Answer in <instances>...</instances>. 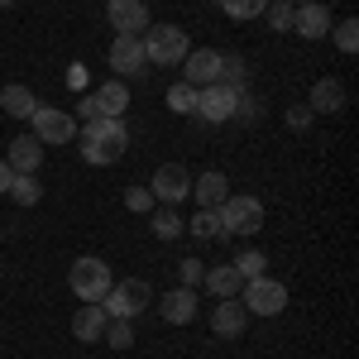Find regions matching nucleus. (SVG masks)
Here are the masks:
<instances>
[{"label":"nucleus","instance_id":"1","mask_svg":"<svg viewBox=\"0 0 359 359\" xmlns=\"http://www.w3.org/2000/svg\"><path fill=\"white\" fill-rule=\"evenodd\" d=\"M125 149H130V130H125V120H111V115H96V120H86L82 130V158L96 168H111L125 158Z\"/></svg>","mask_w":359,"mask_h":359},{"label":"nucleus","instance_id":"2","mask_svg":"<svg viewBox=\"0 0 359 359\" xmlns=\"http://www.w3.org/2000/svg\"><path fill=\"white\" fill-rule=\"evenodd\" d=\"M139 39H144V57H149L154 67H177L182 57L192 53L187 29H177V25H149Z\"/></svg>","mask_w":359,"mask_h":359},{"label":"nucleus","instance_id":"3","mask_svg":"<svg viewBox=\"0 0 359 359\" xmlns=\"http://www.w3.org/2000/svg\"><path fill=\"white\" fill-rule=\"evenodd\" d=\"M111 264L106 259H96V254H82L72 269H67V287H72V297H82V302H101L106 292H111Z\"/></svg>","mask_w":359,"mask_h":359},{"label":"nucleus","instance_id":"4","mask_svg":"<svg viewBox=\"0 0 359 359\" xmlns=\"http://www.w3.org/2000/svg\"><path fill=\"white\" fill-rule=\"evenodd\" d=\"M216 216H221V240L225 235H259L264 201L259 196H225L221 206H216Z\"/></svg>","mask_w":359,"mask_h":359},{"label":"nucleus","instance_id":"5","mask_svg":"<svg viewBox=\"0 0 359 359\" xmlns=\"http://www.w3.org/2000/svg\"><path fill=\"white\" fill-rule=\"evenodd\" d=\"M240 302H245L249 316H278V311L287 306V287H283L278 278L259 273V278H249L245 287H240Z\"/></svg>","mask_w":359,"mask_h":359},{"label":"nucleus","instance_id":"6","mask_svg":"<svg viewBox=\"0 0 359 359\" xmlns=\"http://www.w3.org/2000/svg\"><path fill=\"white\" fill-rule=\"evenodd\" d=\"M149 283H139V278H130V283H111V292L101 297V306H106V316L111 321H135L139 311L149 306Z\"/></svg>","mask_w":359,"mask_h":359},{"label":"nucleus","instance_id":"7","mask_svg":"<svg viewBox=\"0 0 359 359\" xmlns=\"http://www.w3.org/2000/svg\"><path fill=\"white\" fill-rule=\"evenodd\" d=\"M29 135L39 144H72L77 139V120L62 111V106H39L29 115Z\"/></svg>","mask_w":359,"mask_h":359},{"label":"nucleus","instance_id":"8","mask_svg":"<svg viewBox=\"0 0 359 359\" xmlns=\"http://www.w3.org/2000/svg\"><path fill=\"white\" fill-rule=\"evenodd\" d=\"M82 120H96V115H111V120H120V115L130 111V86L125 82H101L96 91H86L82 96Z\"/></svg>","mask_w":359,"mask_h":359},{"label":"nucleus","instance_id":"9","mask_svg":"<svg viewBox=\"0 0 359 359\" xmlns=\"http://www.w3.org/2000/svg\"><path fill=\"white\" fill-rule=\"evenodd\" d=\"M240 91H245V86H225V82L201 86V91H196V111L192 115H201L206 125H225V120H235V101H240Z\"/></svg>","mask_w":359,"mask_h":359},{"label":"nucleus","instance_id":"10","mask_svg":"<svg viewBox=\"0 0 359 359\" xmlns=\"http://www.w3.org/2000/svg\"><path fill=\"white\" fill-rule=\"evenodd\" d=\"M149 192H154L158 206H177V201H187V196H192V172H187L182 163H163L158 172H154Z\"/></svg>","mask_w":359,"mask_h":359},{"label":"nucleus","instance_id":"11","mask_svg":"<svg viewBox=\"0 0 359 359\" xmlns=\"http://www.w3.org/2000/svg\"><path fill=\"white\" fill-rule=\"evenodd\" d=\"M111 67L120 77H144V72H149V57H144V39H139V34H115Z\"/></svg>","mask_w":359,"mask_h":359},{"label":"nucleus","instance_id":"12","mask_svg":"<svg viewBox=\"0 0 359 359\" xmlns=\"http://www.w3.org/2000/svg\"><path fill=\"white\" fill-rule=\"evenodd\" d=\"M177 67H182V82L196 86V91L221 82V53H216V48H192V53L182 57Z\"/></svg>","mask_w":359,"mask_h":359},{"label":"nucleus","instance_id":"13","mask_svg":"<svg viewBox=\"0 0 359 359\" xmlns=\"http://www.w3.org/2000/svg\"><path fill=\"white\" fill-rule=\"evenodd\" d=\"M106 20H111L115 34H144V29L154 25L144 0H106Z\"/></svg>","mask_w":359,"mask_h":359},{"label":"nucleus","instance_id":"14","mask_svg":"<svg viewBox=\"0 0 359 359\" xmlns=\"http://www.w3.org/2000/svg\"><path fill=\"white\" fill-rule=\"evenodd\" d=\"M249 326V311L240 297H221L216 311H211V335H221V340H235V335H245Z\"/></svg>","mask_w":359,"mask_h":359},{"label":"nucleus","instance_id":"15","mask_svg":"<svg viewBox=\"0 0 359 359\" xmlns=\"http://www.w3.org/2000/svg\"><path fill=\"white\" fill-rule=\"evenodd\" d=\"M158 316H163L168 326H187L196 316V287H172L158 297Z\"/></svg>","mask_w":359,"mask_h":359},{"label":"nucleus","instance_id":"16","mask_svg":"<svg viewBox=\"0 0 359 359\" xmlns=\"http://www.w3.org/2000/svg\"><path fill=\"white\" fill-rule=\"evenodd\" d=\"M306 111H311V115L345 111V82H340V77H321V82L311 86V96H306Z\"/></svg>","mask_w":359,"mask_h":359},{"label":"nucleus","instance_id":"17","mask_svg":"<svg viewBox=\"0 0 359 359\" xmlns=\"http://www.w3.org/2000/svg\"><path fill=\"white\" fill-rule=\"evenodd\" d=\"M292 29H297L302 39H326V34H331V10H326L321 0L297 5V10H292Z\"/></svg>","mask_w":359,"mask_h":359},{"label":"nucleus","instance_id":"18","mask_svg":"<svg viewBox=\"0 0 359 359\" xmlns=\"http://www.w3.org/2000/svg\"><path fill=\"white\" fill-rule=\"evenodd\" d=\"M192 196H196V206H201V211H216V206H221L225 196H230V177L211 168V172L192 177Z\"/></svg>","mask_w":359,"mask_h":359},{"label":"nucleus","instance_id":"19","mask_svg":"<svg viewBox=\"0 0 359 359\" xmlns=\"http://www.w3.org/2000/svg\"><path fill=\"white\" fill-rule=\"evenodd\" d=\"M10 172H39V163H43V144L34 135H20V139H10Z\"/></svg>","mask_w":359,"mask_h":359},{"label":"nucleus","instance_id":"20","mask_svg":"<svg viewBox=\"0 0 359 359\" xmlns=\"http://www.w3.org/2000/svg\"><path fill=\"white\" fill-rule=\"evenodd\" d=\"M106 321H111V316H106L101 302H82V311L72 316V335H77V340H101V335H106Z\"/></svg>","mask_w":359,"mask_h":359},{"label":"nucleus","instance_id":"21","mask_svg":"<svg viewBox=\"0 0 359 359\" xmlns=\"http://www.w3.org/2000/svg\"><path fill=\"white\" fill-rule=\"evenodd\" d=\"M0 111H5V115H15V120H29V115L39 111V96H34L29 86L10 82L5 91H0Z\"/></svg>","mask_w":359,"mask_h":359},{"label":"nucleus","instance_id":"22","mask_svg":"<svg viewBox=\"0 0 359 359\" xmlns=\"http://www.w3.org/2000/svg\"><path fill=\"white\" fill-rule=\"evenodd\" d=\"M201 283L216 292V297H240V287H245V278L235 273V264H221V269H206Z\"/></svg>","mask_w":359,"mask_h":359},{"label":"nucleus","instance_id":"23","mask_svg":"<svg viewBox=\"0 0 359 359\" xmlns=\"http://www.w3.org/2000/svg\"><path fill=\"white\" fill-rule=\"evenodd\" d=\"M5 196H15V206H39V201H43V182H39L34 172H15V182H10Z\"/></svg>","mask_w":359,"mask_h":359},{"label":"nucleus","instance_id":"24","mask_svg":"<svg viewBox=\"0 0 359 359\" xmlns=\"http://www.w3.org/2000/svg\"><path fill=\"white\" fill-rule=\"evenodd\" d=\"M154 235H158V240H177V235H182V230H187V221H182V216H177V206H158V211H154Z\"/></svg>","mask_w":359,"mask_h":359},{"label":"nucleus","instance_id":"25","mask_svg":"<svg viewBox=\"0 0 359 359\" xmlns=\"http://www.w3.org/2000/svg\"><path fill=\"white\" fill-rule=\"evenodd\" d=\"M168 111H172V115H192L196 111V86L172 82V86H168Z\"/></svg>","mask_w":359,"mask_h":359},{"label":"nucleus","instance_id":"26","mask_svg":"<svg viewBox=\"0 0 359 359\" xmlns=\"http://www.w3.org/2000/svg\"><path fill=\"white\" fill-rule=\"evenodd\" d=\"M264 269H269V254H259V249H245V254H235V273L245 278V283H249V278H259Z\"/></svg>","mask_w":359,"mask_h":359},{"label":"nucleus","instance_id":"27","mask_svg":"<svg viewBox=\"0 0 359 359\" xmlns=\"http://www.w3.org/2000/svg\"><path fill=\"white\" fill-rule=\"evenodd\" d=\"M221 10L230 20H259L269 10V0H221Z\"/></svg>","mask_w":359,"mask_h":359},{"label":"nucleus","instance_id":"28","mask_svg":"<svg viewBox=\"0 0 359 359\" xmlns=\"http://www.w3.org/2000/svg\"><path fill=\"white\" fill-rule=\"evenodd\" d=\"M292 10H297V5H287V0H269V10H264V20H269V29H278V34H287V29H292Z\"/></svg>","mask_w":359,"mask_h":359},{"label":"nucleus","instance_id":"29","mask_svg":"<svg viewBox=\"0 0 359 359\" xmlns=\"http://www.w3.org/2000/svg\"><path fill=\"white\" fill-rule=\"evenodd\" d=\"M106 345L111 350H130L135 345V326L130 321H106Z\"/></svg>","mask_w":359,"mask_h":359},{"label":"nucleus","instance_id":"30","mask_svg":"<svg viewBox=\"0 0 359 359\" xmlns=\"http://www.w3.org/2000/svg\"><path fill=\"white\" fill-rule=\"evenodd\" d=\"M335 48L340 53H355L359 48V20H340L335 25Z\"/></svg>","mask_w":359,"mask_h":359},{"label":"nucleus","instance_id":"31","mask_svg":"<svg viewBox=\"0 0 359 359\" xmlns=\"http://www.w3.org/2000/svg\"><path fill=\"white\" fill-rule=\"evenodd\" d=\"M187 230H192V235H201V240H211V235H221V216H216V211H196Z\"/></svg>","mask_w":359,"mask_h":359},{"label":"nucleus","instance_id":"32","mask_svg":"<svg viewBox=\"0 0 359 359\" xmlns=\"http://www.w3.org/2000/svg\"><path fill=\"white\" fill-rule=\"evenodd\" d=\"M125 206H130L135 216H149L158 201H154V192H149V187H130V192H125Z\"/></svg>","mask_w":359,"mask_h":359},{"label":"nucleus","instance_id":"33","mask_svg":"<svg viewBox=\"0 0 359 359\" xmlns=\"http://www.w3.org/2000/svg\"><path fill=\"white\" fill-rule=\"evenodd\" d=\"M259 115H264V106H259V96H254V91H240V101H235V120H259Z\"/></svg>","mask_w":359,"mask_h":359},{"label":"nucleus","instance_id":"34","mask_svg":"<svg viewBox=\"0 0 359 359\" xmlns=\"http://www.w3.org/2000/svg\"><path fill=\"white\" fill-rule=\"evenodd\" d=\"M201 273H206V269H201V259H182V287H196Z\"/></svg>","mask_w":359,"mask_h":359},{"label":"nucleus","instance_id":"35","mask_svg":"<svg viewBox=\"0 0 359 359\" xmlns=\"http://www.w3.org/2000/svg\"><path fill=\"white\" fill-rule=\"evenodd\" d=\"M287 125H292V130H306V125H311V111H306V106L287 111Z\"/></svg>","mask_w":359,"mask_h":359},{"label":"nucleus","instance_id":"36","mask_svg":"<svg viewBox=\"0 0 359 359\" xmlns=\"http://www.w3.org/2000/svg\"><path fill=\"white\" fill-rule=\"evenodd\" d=\"M10 182H15V172H10V163H5V158H0V196L10 192Z\"/></svg>","mask_w":359,"mask_h":359},{"label":"nucleus","instance_id":"37","mask_svg":"<svg viewBox=\"0 0 359 359\" xmlns=\"http://www.w3.org/2000/svg\"><path fill=\"white\" fill-rule=\"evenodd\" d=\"M287 5H311V0H287Z\"/></svg>","mask_w":359,"mask_h":359},{"label":"nucleus","instance_id":"38","mask_svg":"<svg viewBox=\"0 0 359 359\" xmlns=\"http://www.w3.org/2000/svg\"><path fill=\"white\" fill-rule=\"evenodd\" d=\"M0 5H15V0H0Z\"/></svg>","mask_w":359,"mask_h":359}]
</instances>
